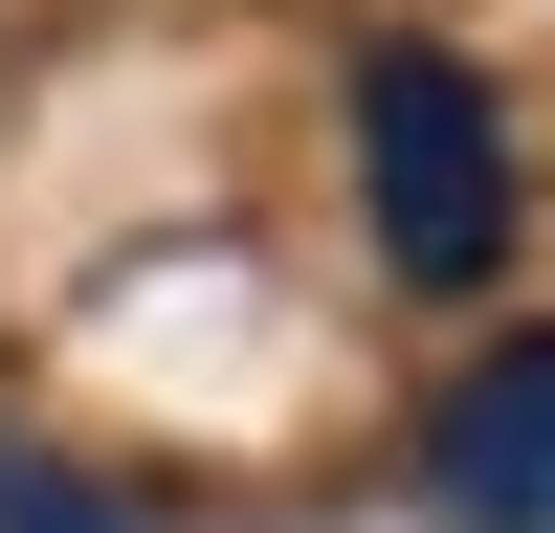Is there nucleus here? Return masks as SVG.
Returning <instances> with one entry per match:
<instances>
[{"instance_id":"1","label":"nucleus","mask_w":555,"mask_h":533,"mask_svg":"<svg viewBox=\"0 0 555 533\" xmlns=\"http://www.w3.org/2000/svg\"><path fill=\"white\" fill-rule=\"evenodd\" d=\"M356 200H378L400 289H489L512 266V112L467 44H356Z\"/></svg>"},{"instance_id":"2","label":"nucleus","mask_w":555,"mask_h":533,"mask_svg":"<svg viewBox=\"0 0 555 533\" xmlns=\"http://www.w3.org/2000/svg\"><path fill=\"white\" fill-rule=\"evenodd\" d=\"M423 533H555V334L467 355L423 422Z\"/></svg>"},{"instance_id":"3","label":"nucleus","mask_w":555,"mask_h":533,"mask_svg":"<svg viewBox=\"0 0 555 533\" xmlns=\"http://www.w3.org/2000/svg\"><path fill=\"white\" fill-rule=\"evenodd\" d=\"M0 533H156V511H133V489H89L67 444H23V422H0Z\"/></svg>"}]
</instances>
